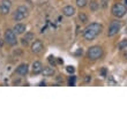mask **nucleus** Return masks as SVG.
<instances>
[{"mask_svg":"<svg viewBox=\"0 0 127 127\" xmlns=\"http://www.w3.org/2000/svg\"><path fill=\"white\" fill-rule=\"evenodd\" d=\"M28 70H29L28 64H21V65H19V67L16 68V74H19L21 76H26L28 74Z\"/></svg>","mask_w":127,"mask_h":127,"instance_id":"obj_9","label":"nucleus"},{"mask_svg":"<svg viewBox=\"0 0 127 127\" xmlns=\"http://www.w3.org/2000/svg\"><path fill=\"white\" fill-rule=\"evenodd\" d=\"M75 80H76L75 76H70L69 79H68V84H69V86H75Z\"/></svg>","mask_w":127,"mask_h":127,"instance_id":"obj_23","label":"nucleus"},{"mask_svg":"<svg viewBox=\"0 0 127 127\" xmlns=\"http://www.w3.org/2000/svg\"><path fill=\"white\" fill-rule=\"evenodd\" d=\"M43 65L40 61H35L32 64V74L33 75H37V74L42 73V70H43Z\"/></svg>","mask_w":127,"mask_h":127,"instance_id":"obj_12","label":"nucleus"},{"mask_svg":"<svg viewBox=\"0 0 127 127\" xmlns=\"http://www.w3.org/2000/svg\"><path fill=\"white\" fill-rule=\"evenodd\" d=\"M43 50H44V45L42 43V40H39V39L33 40V43L31 44V52L35 54H38Z\"/></svg>","mask_w":127,"mask_h":127,"instance_id":"obj_8","label":"nucleus"},{"mask_svg":"<svg viewBox=\"0 0 127 127\" xmlns=\"http://www.w3.org/2000/svg\"><path fill=\"white\" fill-rule=\"evenodd\" d=\"M102 56H103V49L99 45H94V46L89 47L87 51V58L89 60L95 61L97 59H99Z\"/></svg>","mask_w":127,"mask_h":127,"instance_id":"obj_2","label":"nucleus"},{"mask_svg":"<svg viewBox=\"0 0 127 127\" xmlns=\"http://www.w3.org/2000/svg\"><path fill=\"white\" fill-rule=\"evenodd\" d=\"M32 39H35V33L30 32V31H29V32H26V36L22 38V44L27 46L28 43H29V42H31Z\"/></svg>","mask_w":127,"mask_h":127,"instance_id":"obj_13","label":"nucleus"},{"mask_svg":"<svg viewBox=\"0 0 127 127\" xmlns=\"http://www.w3.org/2000/svg\"><path fill=\"white\" fill-rule=\"evenodd\" d=\"M124 1H125V3H126V5H127V0H124Z\"/></svg>","mask_w":127,"mask_h":127,"instance_id":"obj_26","label":"nucleus"},{"mask_svg":"<svg viewBox=\"0 0 127 127\" xmlns=\"http://www.w3.org/2000/svg\"><path fill=\"white\" fill-rule=\"evenodd\" d=\"M121 29V22L120 21H112L110 23V26H109V29H107V36L109 37H112L114 36V35H117L119 31H120Z\"/></svg>","mask_w":127,"mask_h":127,"instance_id":"obj_6","label":"nucleus"},{"mask_svg":"<svg viewBox=\"0 0 127 127\" xmlns=\"http://www.w3.org/2000/svg\"><path fill=\"white\" fill-rule=\"evenodd\" d=\"M42 74H43V76H53L56 74V70H54V68L52 66L44 67L43 70H42Z\"/></svg>","mask_w":127,"mask_h":127,"instance_id":"obj_14","label":"nucleus"},{"mask_svg":"<svg viewBox=\"0 0 127 127\" xmlns=\"http://www.w3.org/2000/svg\"><path fill=\"white\" fill-rule=\"evenodd\" d=\"M107 83H109V86H116L117 84V82H116V80L113 79V76H109L107 77Z\"/></svg>","mask_w":127,"mask_h":127,"instance_id":"obj_19","label":"nucleus"},{"mask_svg":"<svg viewBox=\"0 0 127 127\" xmlns=\"http://www.w3.org/2000/svg\"><path fill=\"white\" fill-rule=\"evenodd\" d=\"M75 2H76V6L77 7H81V8H83L88 5L89 2V0H75Z\"/></svg>","mask_w":127,"mask_h":127,"instance_id":"obj_17","label":"nucleus"},{"mask_svg":"<svg viewBox=\"0 0 127 127\" xmlns=\"http://www.w3.org/2000/svg\"><path fill=\"white\" fill-rule=\"evenodd\" d=\"M10 8H12V0H2L0 2V13L2 15L9 14Z\"/></svg>","mask_w":127,"mask_h":127,"instance_id":"obj_7","label":"nucleus"},{"mask_svg":"<svg viewBox=\"0 0 127 127\" xmlns=\"http://www.w3.org/2000/svg\"><path fill=\"white\" fill-rule=\"evenodd\" d=\"M28 14H29V8L27 6H24V5H21V6L17 7L16 10L13 13V20L20 22V21L24 20L28 16Z\"/></svg>","mask_w":127,"mask_h":127,"instance_id":"obj_3","label":"nucleus"},{"mask_svg":"<svg viewBox=\"0 0 127 127\" xmlns=\"http://www.w3.org/2000/svg\"><path fill=\"white\" fill-rule=\"evenodd\" d=\"M107 2H109V0H100V5L103 8H106L107 7Z\"/></svg>","mask_w":127,"mask_h":127,"instance_id":"obj_24","label":"nucleus"},{"mask_svg":"<svg viewBox=\"0 0 127 127\" xmlns=\"http://www.w3.org/2000/svg\"><path fill=\"white\" fill-rule=\"evenodd\" d=\"M99 74H100V76L102 77H106L107 76V69L105 68V67H103V68L99 70Z\"/></svg>","mask_w":127,"mask_h":127,"instance_id":"obj_21","label":"nucleus"},{"mask_svg":"<svg viewBox=\"0 0 127 127\" xmlns=\"http://www.w3.org/2000/svg\"><path fill=\"white\" fill-rule=\"evenodd\" d=\"M89 3V8H90L91 12H97V9L99 8V3L97 2L96 0H90V2Z\"/></svg>","mask_w":127,"mask_h":127,"instance_id":"obj_15","label":"nucleus"},{"mask_svg":"<svg viewBox=\"0 0 127 127\" xmlns=\"http://www.w3.org/2000/svg\"><path fill=\"white\" fill-rule=\"evenodd\" d=\"M103 30V26L98 22H93V23L88 24L87 27L84 28L82 36L86 40H93L95 39L100 32Z\"/></svg>","mask_w":127,"mask_h":127,"instance_id":"obj_1","label":"nucleus"},{"mask_svg":"<svg viewBox=\"0 0 127 127\" xmlns=\"http://www.w3.org/2000/svg\"><path fill=\"white\" fill-rule=\"evenodd\" d=\"M79 21L81 23H87L88 22V15L84 13H80L79 14Z\"/></svg>","mask_w":127,"mask_h":127,"instance_id":"obj_16","label":"nucleus"},{"mask_svg":"<svg viewBox=\"0 0 127 127\" xmlns=\"http://www.w3.org/2000/svg\"><path fill=\"white\" fill-rule=\"evenodd\" d=\"M3 39L6 42L9 46H14V45H16L17 43V39H16V33L13 29H7L5 31V35H3Z\"/></svg>","mask_w":127,"mask_h":127,"instance_id":"obj_5","label":"nucleus"},{"mask_svg":"<svg viewBox=\"0 0 127 127\" xmlns=\"http://www.w3.org/2000/svg\"><path fill=\"white\" fill-rule=\"evenodd\" d=\"M91 81V76L90 75H86V77H84V82L86 83H88V82H90Z\"/></svg>","mask_w":127,"mask_h":127,"instance_id":"obj_25","label":"nucleus"},{"mask_svg":"<svg viewBox=\"0 0 127 127\" xmlns=\"http://www.w3.org/2000/svg\"><path fill=\"white\" fill-rule=\"evenodd\" d=\"M125 57H126V59H127V53H126V54H125Z\"/></svg>","mask_w":127,"mask_h":127,"instance_id":"obj_27","label":"nucleus"},{"mask_svg":"<svg viewBox=\"0 0 127 127\" xmlns=\"http://www.w3.org/2000/svg\"><path fill=\"white\" fill-rule=\"evenodd\" d=\"M124 49H127V39H121L118 43V50H124Z\"/></svg>","mask_w":127,"mask_h":127,"instance_id":"obj_18","label":"nucleus"},{"mask_svg":"<svg viewBox=\"0 0 127 127\" xmlns=\"http://www.w3.org/2000/svg\"><path fill=\"white\" fill-rule=\"evenodd\" d=\"M75 12H76V10H75V7L70 6V5L65 6L63 8V14L67 17H70V16H73V15H75Z\"/></svg>","mask_w":127,"mask_h":127,"instance_id":"obj_10","label":"nucleus"},{"mask_svg":"<svg viewBox=\"0 0 127 127\" xmlns=\"http://www.w3.org/2000/svg\"><path fill=\"white\" fill-rule=\"evenodd\" d=\"M13 30L15 31V33H16V35H22V33L26 32L27 27H26V24H23V23H16L15 26H14Z\"/></svg>","mask_w":127,"mask_h":127,"instance_id":"obj_11","label":"nucleus"},{"mask_svg":"<svg viewBox=\"0 0 127 127\" xmlns=\"http://www.w3.org/2000/svg\"><path fill=\"white\" fill-rule=\"evenodd\" d=\"M127 13V7L124 6L123 3H114L112 8H111V14L113 15L114 17H117V19H121V17H124Z\"/></svg>","mask_w":127,"mask_h":127,"instance_id":"obj_4","label":"nucleus"},{"mask_svg":"<svg viewBox=\"0 0 127 127\" xmlns=\"http://www.w3.org/2000/svg\"><path fill=\"white\" fill-rule=\"evenodd\" d=\"M66 72L69 74H74V72H75V68H74L73 66H67L66 67Z\"/></svg>","mask_w":127,"mask_h":127,"instance_id":"obj_22","label":"nucleus"},{"mask_svg":"<svg viewBox=\"0 0 127 127\" xmlns=\"http://www.w3.org/2000/svg\"><path fill=\"white\" fill-rule=\"evenodd\" d=\"M47 60H49V63H50L51 66H56V65H57V63H56V58H54L53 56H50V57L47 58Z\"/></svg>","mask_w":127,"mask_h":127,"instance_id":"obj_20","label":"nucleus"}]
</instances>
